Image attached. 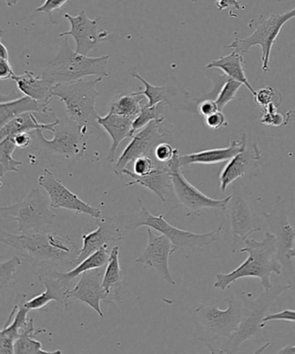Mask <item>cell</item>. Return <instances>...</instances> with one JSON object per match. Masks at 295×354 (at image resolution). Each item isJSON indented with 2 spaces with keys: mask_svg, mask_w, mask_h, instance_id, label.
Returning a JSON list of instances; mask_svg holds the SVG:
<instances>
[{
  "mask_svg": "<svg viewBox=\"0 0 295 354\" xmlns=\"http://www.w3.org/2000/svg\"><path fill=\"white\" fill-rule=\"evenodd\" d=\"M227 209L232 234L231 250L235 253L245 245L251 234L260 232L263 227L260 225L258 218L241 190L238 191L235 188Z\"/></svg>",
  "mask_w": 295,
  "mask_h": 354,
  "instance_id": "14",
  "label": "cell"
},
{
  "mask_svg": "<svg viewBox=\"0 0 295 354\" xmlns=\"http://www.w3.org/2000/svg\"><path fill=\"white\" fill-rule=\"evenodd\" d=\"M104 268L88 270L82 274L80 280L68 291L67 297L68 300L75 299L84 302L88 307L94 309L101 318H104V312L101 308V302H111L118 300L114 295L107 293L102 286L104 280Z\"/></svg>",
  "mask_w": 295,
  "mask_h": 354,
  "instance_id": "16",
  "label": "cell"
},
{
  "mask_svg": "<svg viewBox=\"0 0 295 354\" xmlns=\"http://www.w3.org/2000/svg\"><path fill=\"white\" fill-rule=\"evenodd\" d=\"M180 151L177 149L173 159L168 162L171 181H173L175 197L180 204L187 208L192 214L203 209H226L228 207L232 194L225 198L215 199L208 197L191 185L184 176L181 170Z\"/></svg>",
  "mask_w": 295,
  "mask_h": 354,
  "instance_id": "11",
  "label": "cell"
},
{
  "mask_svg": "<svg viewBox=\"0 0 295 354\" xmlns=\"http://www.w3.org/2000/svg\"><path fill=\"white\" fill-rule=\"evenodd\" d=\"M123 175L133 178V181L126 184L125 187H132L135 185H142L154 192L163 203L171 201L173 197L176 198L168 163H160L158 161L155 168L145 176H138L133 171L126 169V168L123 170L122 176Z\"/></svg>",
  "mask_w": 295,
  "mask_h": 354,
  "instance_id": "20",
  "label": "cell"
},
{
  "mask_svg": "<svg viewBox=\"0 0 295 354\" xmlns=\"http://www.w3.org/2000/svg\"><path fill=\"white\" fill-rule=\"evenodd\" d=\"M104 80L97 77L94 80L67 82L54 85L53 96L63 102L66 110L68 121L77 125L85 135H102L99 125V115L96 111V102L99 93L96 86Z\"/></svg>",
  "mask_w": 295,
  "mask_h": 354,
  "instance_id": "3",
  "label": "cell"
},
{
  "mask_svg": "<svg viewBox=\"0 0 295 354\" xmlns=\"http://www.w3.org/2000/svg\"><path fill=\"white\" fill-rule=\"evenodd\" d=\"M278 353H295V346H287L280 349Z\"/></svg>",
  "mask_w": 295,
  "mask_h": 354,
  "instance_id": "52",
  "label": "cell"
},
{
  "mask_svg": "<svg viewBox=\"0 0 295 354\" xmlns=\"http://www.w3.org/2000/svg\"><path fill=\"white\" fill-rule=\"evenodd\" d=\"M160 106H147L146 103L142 106V111L133 122V136L135 133L149 125L153 120L160 118V113L158 112Z\"/></svg>",
  "mask_w": 295,
  "mask_h": 354,
  "instance_id": "38",
  "label": "cell"
},
{
  "mask_svg": "<svg viewBox=\"0 0 295 354\" xmlns=\"http://www.w3.org/2000/svg\"><path fill=\"white\" fill-rule=\"evenodd\" d=\"M278 109L279 108L274 104H269L263 109V113L260 118V122L264 125L274 127V128L284 125L285 118L283 115L278 113Z\"/></svg>",
  "mask_w": 295,
  "mask_h": 354,
  "instance_id": "40",
  "label": "cell"
},
{
  "mask_svg": "<svg viewBox=\"0 0 295 354\" xmlns=\"http://www.w3.org/2000/svg\"><path fill=\"white\" fill-rule=\"evenodd\" d=\"M6 1L9 8H12V6H15L18 3L19 0H6Z\"/></svg>",
  "mask_w": 295,
  "mask_h": 354,
  "instance_id": "54",
  "label": "cell"
},
{
  "mask_svg": "<svg viewBox=\"0 0 295 354\" xmlns=\"http://www.w3.org/2000/svg\"><path fill=\"white\" fill-rule=\"evenodd\" d=\"M218 110L217 102L212 101V100H204V101L201 102L198 106V113L204 117L211 115L212 113L218 112Z\"/></svg>",
  "mask_w": 295,
  "mask_h": 354,
  "instance_id": "46",
  "label": "cell"
},
{
  "mask_svg": "<svg viewBox=\"0 0 295 354\" xmlns=\"http://www.w3.org/2000/svg\"><path fill=\"white\" fill-rule=\"evenodd\" d=\"M22 266L21 257L15 256L11 259L0 263V290L4 292L12 283L13 274Z\"/></svg>",
  "mask_w": 295,
  "mask_h": 354,
  "instance_id": "36",
  "label": "cell"
},
{
  "mask_svg": "<svg viewBox=\"0 0 295 354\" xmlns=\"http://www.w3.org/2000/svg\"><path fill=\"white\" fill-rule=\"evenodd\" d=\"M16 149L18 147L12 137L0 140V177L3 178L9 173H19V167L23 162L13 158Z\"/></svg>",
  "mask_w": 295,
  "mask_h": 354,
  "instance_id": "33",
  "label": "cell"
},
{
  "mask_svg": "<svg viewBox=\"0 0 295 354\" xmlns=\"http://www.w3.org/2000/svg\"><path fill=\"white\" fill-rule=\"evenodd\" d=\"M246 146V135H243L239 140H232L227 147L208 149L198 153L180 156V165L183 167L194 164L212 165L225 162V161L231 160L236 154L245 151Z\"/></svg>",
  "mask_w": 295,
  "mask_h": 354,
  "instance_id": "24",
  "label": "cell"
},
{
  "mask_svg": "<svg viewBox=\"0 0 295 354\" xmlns=\"http://www.w3.org/2000/svg\"><path fill=\"white\" fill-rule=\"evenodd\" d=\"M146 99L144 95H135L133 93L119 95L113 99L109 112L135 119L142 111V106L146 103Z\"/></svg>",
  "mask_w": 295,
  "mask_h": 354,
  "instance_id": "32",
  "label": "cell"
},
{
  "mask_svg": "<svg viewBox=\"0 0 295 354\" xmlns=\"http://www.w3.org/2000/svg\"><path fill=\"white\" fill-rule=\"evenodd\" d=\"M254 98H255L257 104L262 106L263 109L266 108L269 104L276 105L279 108L281 102H283V95L271 86H267V87L260 88V91H256Z\"/></svg>",
  "mask_w": 295,
  "mask_h": 354,
  "instance_id": "39",
  "label": "cell"
},
{
  "mask_svg": "<svg viewBox=\"0 0 295 354\" xmlns=\"http://www.w3.org/2000/svg\"><path fill=\"white\" fill-rule=\"evenodd\" d=\"M288 259L290 260L295 259V247L294 248L290 250L289 252H288Z\"/></svg>",
  "mask_w": 295,
  "mask_h": 354,
  "instance_id": "53",
  "label": "cell"
},
{
  "mask_svg": "<svg viewBox=\"0 0 295 354\" xmlns=\"http://www.w3.org/2000/svg\"><path fill=\"white\" fill-rule=\"evenodd\" d=\"M53 139L47 140L43 135V130L32 132L33 139L37 145L48 152L58 154L66 159H81L87 149L88 136L81 131L74 123L60 122L55 129Z\"/></svg>",
  "mask_w": 295,
  "mask_h": 354,
  "instance_id": "12",
  "label": "cell"
},
{
  "mask_svg": "<svg viewBox=\"0 0 295 354\" xmlns=\"http://www.w3.org/2000/svg\"><path fill=\"white\" fill-rule=\"evenodd\" d=\"M12 80L23 95L36 100L44 105H50L53 97L54 85L42 75L37 77L32 71H26L22 75H16Z\"/></svg>",
  "mask_w": 295,
  "mask_h": 354,
  "instance_id": "26",
  "label": "cell"
},
{
  "mask_svg": "<svg viewBox=\"0 0 295 354\" xmlns=\"http://www.w3.org/2000/svg\"><path fill=\"white\" fill-rule=\"evenodd\" d=\"M0 58H4V59L9 60V53L8 48H6L5 44L2 42H0Z\"/></svg>",
  "mask_w": 295,
  "mask_h": 354,
  "instance_id": "51",
  "label": "cell"
},
{
  "mask_svg": "<svg viewBox=\"0 0 295 354\" xmlns=\"http://www.w3.org/2000/svg\"><path fill=\"white\" fill-rule=\"evenodd\" d=\"M48 199L39 188H34L21 201L8 206H1L0 213L4 218L18 223L19 233L26 234L43 230L53 225L56 213Z\"/></svg>",
  "mask_w": 295,
  "mask_h": 354,
  "instance_id": "7",
  "label": "cell"
},
{
  "mask_svg": "<svg viewBox=\"0 0 295 354\" xmlns=\"http://www.w3.org/2000/svg\"><path fill=\"white\" fill-rule=\"evenodd\" d=\"M111 252V250H108V245H105L97 252L88 257L87 259L82 261L73 269L68 270L66 272L56 270L57 276L63 278L68 283H72L75 278L80 277L82 274L87 272L88 270L100 269V268L107 266Z\"/></svg>",
  "mask_w": 295,
  "mask_h": 354,
  "instance_id": "30",
  "label": "cell"
},
{
  "mask_svg": "<svg viewBox=\"0 0 295 354\" xmlns=\"http://www.w3.org/2000/svg\"><path fill=\"white\" fill-rule=\"evenodd\" d=\"M204 123L209 129L213 130H218L222 128H226V127H227L229 124L225 113H222V111H220V110H218V112L212 113L211 115L204 117Z\"/></svg>",
  "mask_w": 295,
  "mask_h": 354,
  "instance_id": "44",
  "label": "cell"
},
{
  "mask_svg": "<svg viewBox=\"0 0 295 354\" xmlns=\"http://www.w3.org/2000/svg\"><path fill=\"white\" fill-rule=\"evenodd\" d=\"M113 222L122 230H135L140 227L146 226L166 236L174 246L175 252L178 250L202 249L220 239L222 225L208 233H194L177 228L164 220L163 215H153L145 205L136 213L122 212L113 216Z\"/></svg>",
  "mask_w": 295,
  "mask_h": 354,
  "instance_id": "4",
  "label": "cell"
},
{
  "mask_svg": "<svg viewBox=\"0 0 295 354\" xmlns=\"http://www.w3.org/2000/svg\"><path fill=\"white\" fill-rule=\"evenodd\" d=\"M228 308L222 310L212 302H203L195 309L193 319L200 329L202 339L209 346L220 338L231 336L249 312L245 299L242 301L227 298Z\"/></svg>",
  "mask_w": 295,
  "mask_h": 354,
  "instance_id": "6",
  "label": "cell"
},
{
  "mask_svg": "<svg viewBox=\"0 0 295 354\" xmlns=\"http://www.w3.org/2000/svg\"><path fill=\"white\" fill-rule=\"evenodd\" d=\"M178 149H173L169 143L160 142L154 149L153 156L160 163L166 164L173 159Z\"/></svg>",
  "mask_w": 295,
  "mask_h": 354,
  "instance_id": "42",
  "label": "cell"
},
{
  "mask_svg": "<svg viewBox=\"0 0 295 354\" xmlns=\"http://www.w3.org/2000/svg\"><path fill=\"white\" fill-rule=\"evenodd\" d=\"M164 117L153 120L145 128L140 130L132 137V140L123 150L114 167L117 176L122 177V171L137 158L153 156L158 144L166 137V131L162 128Z\"/></svg>",
  "mask_w": 295,
  "mask_h": 354,
  "instance_id": "13",
  "label": "cell"
},
{
  "mask_svg": "<svg viewBox=\"0 0 295 354\" xmlns=\"http://www.w3.org/2000/svg\"><path fill=\"white\" fill-rule=\"evenodd\" d=\"M119 246H115L111 250V256H109L108 262L104 270V280H102V286L107 293L118 297L114 290L115 285L121 283L122 281V270L120 266L119 261Z\"/></svg>",
  "mask_w": 295,
  "mask_h": 354,
  "instance_id": "34",
  "label": "cell"
},
{
  "mask_svg": "<svg viewBox=\"0 0 295 354\" xmlns=\"http://www.w3.org/2000/svg\"><path fill=\"white\" fill-rule=\"evenodd\" d=\"M0 241L15 249L21 259L34 268L36 274L74 268L80 252L70 236L46 230L19 235L1 230Z\"/></svg>",
  "mask_w": 295,
  "mask_h": 354,
  "instance_id": "1",
  "label": "cell"
},
{
  "mask_svg": "<svg viewBox=\"0 0 295 354\" xmlns=\"http://www.w3.org/2000/svg\"><path fill=\"white\" fill-rule=\"evenodd\" d=\"M133 121L135 119L116 115L111 112H108L104 116H99V125L108 133L112 140L111 147L107 156L109 162H115L116 153L123 140L133 137Z\"/></svg>",
  "mask_w": 295,
  "mask_h": 354,
  "instance_id": "25",
  "label": "cell"
},
{
  "mask_svg": "<svg viewBox=\"0 0 295 354\" xmlns=\"http://www.w3.org/2000/svg\"><path fill=\"white\" fill-rule=\"evenodd\" d=\"M291 285L274 287L269 291H264V293L252 302L251 307H249L248 314L238 329L222 344L221 349L216 351L215 353H238L240 346L246 340L255 336L260 329L263 328L264 317L267 315L271 306L285 291L290 290Z\"/></svg>",
  "mask_w": 295,
  "mask_h": 354,
  "instance_id": "9",
  "label": "cell"
},
{
  "mask_svg": "<svg viewBox=\"0 0 295 354\" xmlns=\"http://www.w3.org/2000/svg\"><path fill=\"white\" fill-rule=\"evenodd\" d=\"M267 230L273 234L276 240L277 259L280 261L285 278L295 291V272L288 252L294 248L295 225L288 218L287 203L283 199L276 203L272 211L265 214Z\"/></svg>",
  "mask_w": 295,
  "mask_h": 354,
  "instance_id": "10",
  "label": "cell"
},
{
  "mask_svg": "<svg viewBox=\"0 0 295 354\" xmlns=\"http://www.w3.org/2000/svg\"><path fill=\"white\" fill-rule=\"evenodd\" d=\"M82 239V248L79 252L77 266L109 243L122 241L123 236L122 229L111 219L98 222V228L94 232L84 234Z\"/></svg>",
  "mask_w": 295,
  "mask_h": 354,
  "instance_id": "22",
  "label": "cell"
},
{
  "mask_svg": "<svg viewBox=\"0 0 295 354\" xmlns=\"http://www.w3.org/2000/svg\"><path fill=\"white\" fill-rule=\"evenodd\" d=\"M149 242L142 255L136 259V263L145 268L155 270L168 283L175 285V281L170 273L169 259L175 252L174 246L166 236L153 233L152 229H147Z\"/></svg>",
  "mask_w": 295,
  "mask_h": 354,
  "instance_id": "17",
  "label": "cell"
},
{
  "mask_svg": "<svg viewBox=\"0 0 295 354\" xmlns=\"http://www.w3.org/2000/svg\"><path fill=\"white\" fill-rule=\"evenodd\" d=\"M57 270H48L46 272L37 274L41 283L46 286V291L29 301H25V305L30 311L39 310L46 307L51 301H57L63 305L65 311L68 310L70 300L67 297L68 291L70 290L71 283L65 281L63 278L57 276Z\"/></svg>",
  "mask_w": 295,
  "mask_h": 354,
  "instance_id": "19",
  "label": "cell"
},
{
  "mask_svg": "<svg viewBox=\"0 0 295 354\" xmlns=\"http://www.w3.org/2000/svg\"><path fill=\"white\" fill-rule=\"evenodd\" d=\"M111 56L89 57L72 50L68 37L60 44L56 57L44 68L42 77L53 85L82 80L95 75L108 77V61Z\"/></svg>",
  "mask_w": 295,
  "mask_h": 354,
  "instance_id": "5",
  "label": "cell"
},
{
  "mask_svg": "<svg viewBox=\"0 0 295 354\" xmlns=\"http://www.w3.org/2000/svg\"><path fill=\"white\" fill-rule=\"evenodd\" d=\"M13 140H15V142L16 146L19 147V149H27L33 142V136L32 135V132L30 133H20L18 135L12 137Z\"/></svg>",
  "mask_w": 295,
  "mask_h": 354,
  "instance_id": "48",
  "label": "cell"
},
{
  "mask_svg": "<svg viewBox=\"0 0 295 354\" xmlns=\"http://www.w3.org/2000/svg\"><path fill=\"white\" fill-rule=\"evenodd\" d=\"M207 68H218L233 80L238 81L245 85L249 92L254 95L256 91L250 85L248 78L246 77L245 70V59L238 51H232L227 56L221 57L218 59L211 61L207 65Z\"/></svg>",
  "mask_w": 295,
  "mask_h": 354,
  "instance_id": "29",
  "label": "cell"
},
{
  "mask_svg": "<svg viewBox=\"0 0 295 354\" xmlns=\"http://www.w3.org/2000/svg\"><path fill=\"white\" fill-rule=\"evenodd\" d=\"M245 245L240 252L248 253V259L231 272L217 274L214 287L225 290L241 278L256 277L260 280L264 291L272 290L274 286L271 283V276H280L283 274V266L277 259L276 238L267 230L262 241L248 239Z\"/></svg>",
  "mask_w": 295,
  "mask_h": 354,
  "instance_id": "2",
  "label": "cell"
},
{
  "mask_svg": "<svg viewBox=\"0 0 295 354\" xmlns=\"http://www.w3.org/2000/svg\"><path fill=\"white\" fill-rule=\"evenodd\" d=\"M273 321H285L295 322V310L292 309H285V310L274 313V314H267L263 319V328H265L267 322Z\"/></svg>",
  "mask_w": 295,
  "mask_h": 354,
  "instance_id": "45",
  "label": "cell"
},
{
  "mask_svg": "<svg viewBox=\"0 0 295 354\" xmlns=\"http://www.w3.org/2000/svg\"><path fill=\"white\" fill-rule=\"evenodd\" d=\"M15 75L9 60L0 58V79H1V80L12 79V78L15 77Z\"/></svg>",
  "mask_w": 295,
  "mask_h": 354,
  "instance_id": "47",
  "label": "cell"
},
{
  "mask_svg": "<svg viewBox=\"0 0 295 354\" xmlns=\"http://www.w3.org/2000/svg\"><path fill=\"white\" fill-rule=\"evenodd\" d=\"M25 301L26 297H22V300L15 306L8 322L1 330V333H0V353L1 354L15 353L16 340L29 326L30 319H28V314L30 310L26 307Z\"/></svg>",
  "mask_w": 295,
  "mask_h": 354,
  "instance_id": "23",
  "label": "cell"
},
{
  "mask_svg": "<svg viewBox=\"0 0 295 354\" xmlns=\"http://www.w3.org/2000/svg\"><path fill=\"white\" fill-rule=\"evenodd\" d=\"M68 1L70 0H46L42 6L35 10V12L46 13L49 17L50 21L53 25H56L57 22L55 21L53 18V12L60 10Z\"/></svg>",
  "mask_w": 295,
  "mask_h": 354,
  "instance_id": "43",
  "label": "cell"
},
{
  "mask_svg": "<svg viewBox=\"0 0 295 354\" xmlns=\"http://www.w3.org/2000/svg\"><path fill=\"white\" fill-rule=\"evenodd\" d=\"M295 18V8L285 13H272L269 18L254 19L249 26L254 27L251 35L245 39H236L226 48L238 51L239 53H248L254 46H260L262 50V71L269 72L271 51L281 29L292 19Z\"/></svg>",
  "mask_w": 295,
  "mask_h": 354,
  "instance_id": "8",
  "label": "cell"
},
{
  "mask_svg": "<svg viewBox=\"0 0 295 354\" xmlns=\"http://www.w3.org/2000/svg\"><path fill=\"white\" fill-rule=\"evenodd\" d=\"M39 185L47 192L53 209H65L94 218H102L101 209L82 201L77 194L65 187L63 182L49 169H44V174L40 175Z\"/></svg>",
  "mask_w": 295,
  "mask_h": 354,
  "instance_id": "15",
  "label": "cell"
},
{
  "mask_svg": "<svg viewBox=\"0 0 295 354\" xmlns=\"http://www.w3.org/2000/svg\"><path fill=\"white\" fill-rule=\"evenodd\" d=\"M262 150L257 144H253L249 149H246L242 153L236 154L234 158L228 161L219 176L221 192H225L233 182L256 169L259 167V161L262 159Z\"/></svg>",
  "mask_w": 295,
  "mask_h": 354,
  "instance_id": "21",
  "label": "cell"
},
{
  "mask_svg": "<svg viewBox=\"0 0 295 354\" xmlns=\"http://www.w3.org/2000/svg\"><path fill=\"white\" fill-rule=\"evenodd\" d=\"M242 84L238 81L229 78L222 86L220 92L218 93L215 101L217 102L218 109L222 111L225 106L236 97V94L241 88Z\"/></svg>",
  "mask_w": 295,
  "mask_h": 354,
  "instance_id": "37",
  "label": "cell"
},
{
  "mask_svg": "<svg viewBox=\"0 0 295 354\" xmlns=\"http://www.w3.org/2000/svg\"><path fill=\"white\" fill-rule=\"evenodd\" d=\"M292 122H295V109H292L290 111L287 112L283 126H287Z\"/></svg>",
  "mask_w": 295,
  "mask_h": 354,
  "instance_id": "50",
  "label": "cell"
},
{
  "mask_svg": "<svg viewBox=\"0 0 295 354\" xmlns=\"http://www.w3.org/2000/svg\"><path fill=\"white\" fill-rule=\"evenodd\" d=\"M157 162L153 154V156H140L133 161V171L138 176H145L155 168Z\"/></svg>",
  "mask_w": 295,
  "mask_h": 354,
  "instance_id": "41",
  "label": "cell"
},
{
  "mask_svg": "<svg viewBox=\"0 0 295 354\" xmlns=\"http://www.w3.org/2000/svg\"><path fill=\"white\" fill-rule=\"evenodd\" d=\"M46 329L35 328L33 319H30L29 326L25 332L16 340L15 345V354H41V353H61L60 350L46 351L43 349L42 343L36 339L40 333H46Z\"/></svg>",
  "mask_w": 295,
  "mask_h": 354,
  "instance_id": "31",
  "label": "cell"
},
{
  "mask_svg": "<svg viewBox=\"0 0 295 354\" xmlns=\"http://www.w3.org/2000/svg\"><path fill=\"white\" fill-rule=\"evenodd\" d=\"M132 77L138 79L145 86V89L142 91L133 92L135 95H144L147 100L146 106H153L157 105H164V87L163 86H155L150 84L149 81L144 79L138 72L132 74Z\"/></svg>",
  "mask_w": 295,
  "mask_h": 354,
  "instance_id": "35",
  "label": "cell"
},
{
  "mask_svg": "<svg viewBox=\"0 0 295 354\" xmlns=\"http://www.w3.org/2000/svg\"><path fill=\"white\" fill-rule=\"evenodd\" d=\"M216 6L219 11H224L229 8H234L236 10L245 9V6L239 0H216Z\"/></svg>",
  "mask_w": 295,
  "mask_h": 354,
  "instance_id": "49",
  "label": "cell"
},
{
  "mask_svg": "<svg viewBox=\"0 0 295 354\" xmlns=\"http://www.w3.org/2000/svg\"><path fill=\"white\" fill-rule=\"evenodd\" d=\"M53 113L49 105H44L36 100L23 95L21 97L2 101L0 104V128L8 124L16 117L26 113Z\"/></svg>",
  "mask_w": 295,
  "mask_h": 354,
  "instance_id": "27",
  "label": "cell"
},
{
  "mask_svg": "<svg viewBox=\"0 0 295 354\" xmlns=\"http://www.w3.org/2000/svg\"><path fill=\"white\" fill-rule=\"evenodd\" d=\"M61 122L60 119L50 123H41L37 120L35 113L30 112L16 117L0 129V140L13 137L20 133H30L36 130H47L55 132L56 127Z\"/></svg>",
  "mask_w": 295,
  "mask_h": 354,
  "instance_id": "28",
  "label": "cell"
},
{
  "mask_svg": "<svg viewBox=\"0 0 295 354\" xmlns=\"http://www.w3.org/2000/svg\"><path fill=\"white\" fill-rule=\"evenodd\" d=\"M64 18L70 23V30L59 34L60 37H72L77 44V53L88 56L95 50L101 39L98 35V26L100 18L91 19L84 10H82L77 16L65 13Z\"/></svg>",
  "mask_w": 295,
  "mask_h": 354,
  "instance_id": "18",
  "label": "cell"
}]
</instances>
